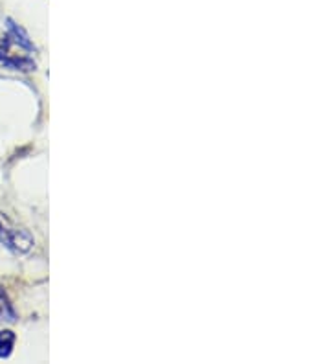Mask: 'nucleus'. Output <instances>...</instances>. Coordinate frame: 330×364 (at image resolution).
Masks as SVG:
<instances>
[{
	"label": "nucleus",
	"mask_w": 330,
	"mask_h": 364,
	"mask_svg": "<svg viewBox=\"0 0 330 364\" xmlns=\"http://www.w3.org/2000/svg\"><path fill=\"white\" fill-rule=\"evenodd\" d=\"M0 243L15 254H28L34 249L35 239L26 228H18L6 215L0 214Z\"/></svg>",
	"instance_id": "obj_1"
},
{
	"label": "nucleus",
	"mask_w": 330,
	"mask_h": 364,
	"mask_svg": "<svg viewBox=\"0 0 330 364\" xmlns=\"http://www.w3.org/2000/svg\"><path fill=\"white\" fill-rule=\"evenodd\" d=\"M8 23V32H10V39H13L17 43L18 47L28 50V52H35V45L29 39V35L24 32V28H21L17 23H13V19H6Z\"/></svg>",
	"instance_id": "obj_2"
},
{
	"label": "nucleus",
	"mask_w": 330,
	"mask_h": 364,
	"mask_svg": "<svg viewBox=\"0 0 330 364\" xmlns=\"http://www.w3.org/2000/svg\"><path fill=\"white\" fill-rule=\"evenodd\" d=\"M15 341H17V337H15L12 330L0 331V359H8L12 355Z\"/></svg>",
	"instance_id": "obj_3"
},
{
	"label": "nucleus",
	"mask_w": 330,
	"mask_h": 364,
	"mask_svg": "<svg viewBox=\"0 0 330 364\" xmlns=\"http://www.w3.org/2000/svg\"><path fill=\"white\" fill-rule=\"evenodd\" d=\"M0 320H8V322L15 320V311H13L12 304L2 291H0Z\"/></svg>",
	"instance_id": "obj_4"
},
{
	"label": "nucleus",
	"mask_w": 330,
	"mask_h": 364,
	"mask_svg": "<svg viewBox=\"0 0 330 364\" xmlns=\"http://www.w3.org/2000/svg\"><path fill=\"white\" fill-rule=\"evenodd\" d=\"M10 56H12V53H10V37L0 39V63H4Z\"/></svg>",
	"instance_id": "obj_5"
}]
</instances>
